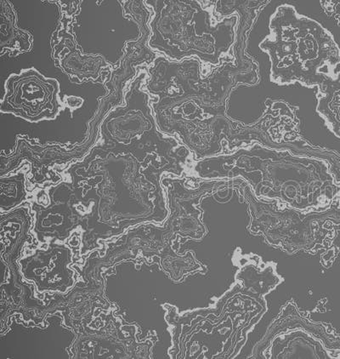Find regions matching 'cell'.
<instances>
[{"instance_id": "obj_9", "label": "cell", "mask_w": 340, "mask_h": 359, "mask_svg": "<svg viewBox=\"0 0 340 359\" xmlns=\"http://www.w3.org/2000/svg\"><path fill=\"white\" fill-rule=\"evenodd\" d=\"M121 4L123 15L136 24L139 35L126 42L122 57L104 82L107 90L104 97L116 107L123 102L126 87L137 75L138 67L150 66L158 55L148 45L151 34L149 22L153 11L145 1H121Z\"/></svg>"}, {"instance_id": "obj_6", "label": "cell", "mask_w": 340, "mask_h": 359, "mask_svg": "<svg viewBox=\"0 0 340 359\" xmlns=\"http://www.w3.org/2000/svg\"><path fill=\"white\" fill-rule=\"evenodd\" d=\"M99 133L89 130L81 143L67 146L53 143L41 144L27 135H18L15 145L9 154L1 153V177L17 170L22 165L29 168L27 185H45L47 182L62 181L63 173L74 163L81 161L97 142Z\"/></svg>"}, {"instance_id": "obj_8", "label": "cell", "mask_w": 340, "mask_h": 359, "mask_svg": "<svg viewBox=\"0 0 340 359\" xmlns=\"http://www.w3.org/2000/svg\"><path fill=\"white\" fill-rule=\"evenodd\" d=\"M61 18L52 34L50 46L55 66L78 83L105 82L114 66L100 54L85 53L74 34L75 18L81 11L82 1H55Z\"/></svg>"}, {"instance_id": "obj_10", "label": "cell", "mask_w": 340, "mask_h": 359, "mask_svg": "<svg viewBox=\"0 0 340 359\" xmlns=\"http://www.w3.org/2000/svg\"><path fill=\"white\" fill-rule=\"evenodd\" d=\"M1 13H0V55L6 53L18 55L27 53L33 46V38L25 30L19 29L18 15L13 6L9 1L1 0Z\"/></svg>"}, {"instance_id": "obj_1", "label": "cell", "mask_w": 340, "mask_h": 359, "mask_svg": "<svg viewBox=\"0 0 340 359\" xmlns=\"http://www.w3.org/2000/svg\"><path fill=\"white\" fill-rule=\"evenodd\" d=\"M147 72L144 87L159 130L178 138L196 161L233 154L255 143L277 147L266 115L246 126L227 114L228 100L240 86L228 64L205 74L198 59L175 62L158 55Z\"/></svg>"}, {"instance_id": "obj_4", "label": "cell", "mask_w": 340, "mask_h": 359, "mask_svg": "<svg viewBox=\"0 0 340 359\" xmlns=\"http://www.w3.org/2000/svg\"><path fill=\"white\" fill-rule=\"evenodd\" d=\"M268 27L269 34L259 47L269 57L272 82L318 87L334 77L339 49L321 24L284 4L271 15Z\"/></svg>"}, {"instance_id": "obj_3", "label": "cell", "mask_w": 340, "mask_h": 359, "mask_svg": "<svg viewBox=\"0 0 340 359\" xmlns=\"http://www.w3.org/2000/svg\"><path fill=\"white\" fill-rule=\"evenodd\" d=\"M153 11L149 27L151 50L171 61L198 59L204 73L233 61L239 18L219 19L214 1L146 0Z\"/></svg>"}, {"instance_id": "obj_7", "label": "cell", "mask_w": 340, "mask_h": 359, "mask_svg": "<svg viewBox=\"0 0 340 359\" xmlns=\"http://www.w3.org/2000/svg\"><path fill=\"white\" fill-rule=\"evenodd\" d=\"M59 94L57 79L46 78L31 67L7 78L0 111L31 123L52 121L65 106Z\"/></svg>"}, {"instance_id": "obj_13", "label": "cell", "mask_w": 340, "mask_h": 359, "mask_svg": "<svg viewBox=\"0 0 340 359\" xmlns=\"http://www.w3.org/2000/svg\"><path fill=\"white\" fill-rule=\"evenodd\" d=\"M82 100L78 97H70L67 98V104L73 109H77L82 104Z\"/></svg>"}, {"instance_id": "obj_12", "label": "cell", "mask_w": 340, "mask_h": 359, "mask_svg": "<svg viewBox=\"0 0 340 359\" xmlns=\"http://www.w3.org/2000/svg\"><path fill=\"white\" fill-rule=\"evenodd\" d=\"M27 171L29 168L22 165L17 170L4 175L1 183V210L9 211L26 201L27 196Z\"/></svg>"}, {"instance_id": "obj_11", "label": "cell", "mask_w": 340, "mask_h": 359, "mask_svg": "<svg viewBox=\"0 0 340 359\" xmlns=\"http://www.w3.org/2000/svg\"><path fill=\"white\" fill-rule=\"evenodd\" d=\"M317 111L340 138V71L318 87Z\"/></svg>"}, {"instance_id": "obj_2", "label": "cell", "mask_w": 340, "mask_h": 359, "mask_svg": "<svg viewBox=\"0 0 340 359\" xmlns=\"http://www.w3.org/2000/svg\"><path fill=\"white\" fill-rule=\"evenodd\" d=\"M190 174L203 179L241 178L258 198L299 210L326 209L339 190L329 163L322 159L261 143L196 161Z\"/></svg>"}, {"instance_id": "obj_5", "label": "cell", "mask_w": 340, "mask_h": 359, "mask_svg": "<svg viewBox=\"0 0 340 359\" xmlns=\"http://www.w3.org/2000/svg\"><path fill=\"white\" fill-rule=\"evenodd\" d=\"M136 77L126 87L123 102L103 118L95 144L104 149L126 151L140 161L169 168L176 177L191 172L196 159L178 138L161 133L145 90L147 67H138Z\"/></svg>"}]
</instances>
